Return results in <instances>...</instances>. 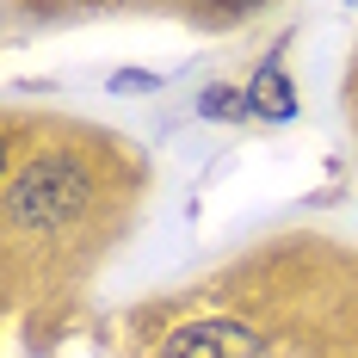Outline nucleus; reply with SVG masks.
<instances>
[{"label":"nucleus","instance_id":"4","mask_svg":"<svg viewBox=\"0 0 358 358\" xmlns=\"http://www.w3.org/2000/svg\"><path fill=\"white\" fill-rule=\"evenodd\" d=\"M198 117H216V124H241V117H253V111H248V87L210 80V87L198 93Z\"/></svg>","mask_w":358,"mask_h":358},{"label":"nucleus","instance_id":"1","mask_svg":"<svg viewBox=\"0 0 358 358\" xmlns=\"http://www.w3.org/2000/svg\"><path fill=\"white\" fill-rule=\"evenodd\" d=\"M80 198H87V179H80L74 161H37L31 173L13 179V222L50 229V222L80 210Z\"/></svg>","mask_w":358,"mask_h":358},{"label":"nucleus","instance_id":"2","mask_svg":"<svg viewBox=\"0 0 358 358\" xmlns=\"http://www.w3.org/2000/svg\"><path fill=\"white\" fill-rule=\"evenodd\" d=\"M167 358H272V352L241 322H192L167 340Z\"/></svg>","mask_w":358,"mask_h":358},{"label":"nucleus","instance_id":"5","mask_svg":"<svg viewBox=\"0 0 358 358\" xmlns=\"http://www.w3.org/2000/svg\"><path fill=\"white\" fill-rule=\"evenodd\" d=\"M155 87H161L155 69H117L111 74V93H155Z\"/></svg>","mask_w":358,"mask_h":358},{"label":"nucleus","instance_id":"3","mask_svg":"<svg viewBox=\"0 0 358 358\" xmlns=\"http://www.w3.org/2000/svg\"><path fill=\"white\" fill-rule=\"evenodd\" d=\"M248 111L266 117V124H290V117H296V87H290V74H285L278 56H266V62L248 74Z\"/></svg>","mask_w":358,"mask_h":358}]
</instances>
